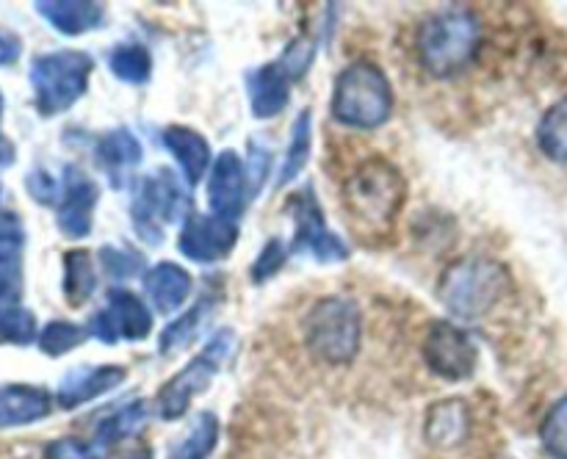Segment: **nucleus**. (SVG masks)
Returning a JSON list of instances; mask_svg holds the SVG:
<instances>
[{
  "label": "nucleus",
  "instance_id": "58836bf2",
  "mask_svg": "<svg viewBox=\"0 0 567 459\" xmlns=\"http://www.w3.org/2000/svg\"><path fill=\"white\" fill-rule=\"evenodd\" d=\"M44 459H100V451L92 446V442L75 440V437H64V440L50 442Z\"/></svg>",
  "mask_w": 567,
  "mask_h": 459
},
{
  "label": "nucleus",
  "instance_id": "39448f33",
  "mask_svg": "<svg viewBox=\"0 0 567 459\" xmlns=\"http://www.w3.org/2000/svg\"><path fill=\"white\" fill-rule=\"evenodd\" d=\"M305 343L327 365H349L363 343V313L347 296H324L305 315Z\"/></svg>",
  "mask_w": 567,
  "mask_h": 459
},
{
  "label": "nucleus",
  "instance_id": "5701e85b",
  "mask_svg": "<svg viewBox=\"0 0 567 459\" xmlns=\"http://www.w3.org/2000/svg\"><path fill=\"white\" fill-rule=\"evenodd\" d=\"M150 420V404L144 398H133V401L122 404V407L111 409L109 415H103L94 429V442L100 453L109 451V448L120 446L122 440L133 437L136 431L144 429V424Z\"/></svg>",
  "mask_w": 567,
  "mask_h": 459
},
{
  "label": "nucleus",
  "instance_id": "2eb2a0df",
  "mask_svg": "<svg viewBox=\"0 0 567 459\" xmlns=\"http://www.w3.org/2000/svg\"><path fill=\"white\" fill-rule=\"evenodd\" d=\"M166 153L175 158L177 169L186 186H197L205 175L210 171L214 160H210V144L203 133H197L188 125H169L161 133Z\"/></svg>",
  "mask_w": 567,
  "mask_h": 459
},
{
  "label": "nucleus",
  "instance_id": "4be33fe9",
  "mask_svg": "<svg viewBox=\"0 0 567 459\" xmlns=\"http://www.w3.org/2000/svg\"><path fill=\"white\" fill-rule=\"evenodd\" d=\"M105 313L114 321L120 341H144L153 332V310L127 288H111L105 299Z\"/></svg>",
  "mask_w": 567,
  "mask_h": 459
},
{
  "label": "nucleus",
  "instance_id": "a878e982",
  "mask_svg": "<svg viewBox=\"0 0 567 459\" xmlns=\"http://www.w3.org/2000/svg\"><path fill=\"white\" fill-rule=\"evenodd\" d=\"M109 70L114 72L116 81L131 83V86H144L153 77V55L138 42H120L109 53Z\"/></svg>",
  "mask_w": 567,
  "mask_h": 459
},
{
  "label": "nucleus",
  "instance_id": "f3484780",
  "mask_svg": "<svg viewBox=\"0 0 567 459\" xmlns=\"http://www.w3.org/2000/svg\"><path fill=\"white\" fill-rule=\"evenodd\" d=\"M53 413V396L39 385H0V429H17L44 420Z\"/></svg>",
  "mask_w": 567,
  "mask_h": 459
},
{
  "label": "nucleus",
  "instance_id": "79ce46f5",
  "mask_svg": "<svg viewBox=\"0 0 567 459\" xmlns=\"http://www.w3.org/2000/svg\"><path fill=\"white\" fill-rule=\"evenodd\" d=\"M22 55V39L9 28H0V66H11Z\"/></svg>",
  "mask_w": 567,
  "mask_h": 459
},
{
  "label": "nucleus",
  "instance_id": "f8f14e48",
  "mask_svg": "<svg viewBox=\"0 0 567 459\" xmlns=\"http://www.w3.org/2000/svg\"><path fill=\"white\" fill-rule=\"evenodd\" d=\"M238 225L214 213H192L181 227L177 249L194 263H216L236 249Z\"/></svg>",
  "mask_w": 567,
  "mask_h": 459
},
{
  "label": "nucleus",
  "instance_id": "bb28decb",
  "mask_svg": "<svg viewBox=\"0 0 567 459\" xmlns=\"http://www.w3.org/2000/svg\"><path fill=\"white\" fill-rule=\"evenodd\" d=\"M219 418L214 413H199L181 442L172 446L169 459H208L219 446Z\"/></svg>",
  "mask_w": 567,
  "mask_h": 459
},
{
  "label": "nucleus",
  "instance_id": "6ab92c4d",
  "mask_svg": "<svg viewBox=\"0 0 567 459\" xmlns=\"http://www.w3.org/2000/svg\"><path fill=\"white\" fill-rule=\"evenodd\" d=\"M142 282H144V293H147V299L153 302V307L166 315L181 310L194 291L192 274H188L183 265L169 263V260L155 263L153 269L144 271Z\"/></svg>",
  "mask_w": 567,
  "mask_h": 459
},
{
  "label": "nucleus",
  "instance_id": "4468645a",
  "mask_svg": "<svg viewBox=\"0 0 567 459\" xmlns=\"http://www.w3.org/2000/svg\"><path fill=\"white\" fill-rule=\"evenodd\" d=\"M125 379L127 371L122 365H81L61 379L55 401L61 409H78L109 390H116Z\"/></svg>",
  "mask_w": 567,
  "mask_h": 459
},
{
  "label": "nucleus",
  "instance_id": "4c0bfd02",
  "mask_svg": "<svg viewBox=\"0 0 567 459\" xmlns=\"http://www.w3.org/2000/svg\"><path fill=\"white\" fill-rule=\"evenodd\" d=\"M25 247V225L14 210H0V252L17 249L22 252Z\"/></svg>",
  "mask_w": 567,
  "mask_h": 459
},
{
  "label": "nucleus",
  "instance_id": "37998d69",
  "mask_svg": "<svg viewBox=\"0 0 567 459\" xmlns=\"http://www.w3.org/2000/svg\"><path fill=\"white\" fill-rule=\"evenodd\" d=\"M17 160V147L6 133H0V169L11 166Z\"/></svg>",
  "mask_w": 567,
  "mask_h": 459
},
{
  "label": "nucleus",
  "instance_id": "7c9ffc66",
  "mask_svg": "<svg viewBox=\"0 0 567 459\" xmlns=\"http://www.w3.org/2000/svg\"><path fill=\"white\" fill-rule=\"evenodd\" d=\"M33 341H39L37 315L22 304H0V343L31 346Z\"/></svg>",
  "mask_w": 567,
  "mask_h": 459
},
{
  "label": "nucleus",
  "instance_id": "c9c22d12",
  "mask_svg": "<svg viewBox=\"0 0 567 459\" xmlns=\"http://www.w3.org/2000/svg\"><path fill=\"white\" fill-rule=\"evenodd\" d=\"M286 263H288L286 243H282L280 238H269V241L264 243V249L258 252V258H255L249 274H252L255 282H266V280H271L275 274H280V269Z\"/></svg>",
  "mask_w": 567,
  "mask_h": 459
},
{
  "label": "nucleus",
  "instance_id": "f257e3e1",
  "mask_svg": "<svg viewBox=\"0 0 567 459\" xmlns=\"http://www.w3.org/2000/svg\"><path fill=\"white\" fill-rule=\"evenodd\" d=\"M408 199L402 171L385 158H369L343 182V208L354 227L369 236H388Z\"/></svg>",
  "mask_w": 567,
  "mask_h": 459
},
{
  "label": "nucleus",
  "instance_id": "b1692460",
  "mask_svg": "<svg viewBox=\"0 0 567 459\" xmlns=\"http://www.w3.org/2000/svg\"><path fill=\"white\" fill-rule=\"evenodd\" d=\"M64 280H61V291L70 307H83L89 299L97 291V269L86 249H70L64 252Z\"/></svg>",
  "mask_w": 567,
  "mask_h": 459
},
{
  "label": "nucleus",
  "instance_id": "a19ab883",
  "mask_svg": "<svg viewBox=\"0 0 567 459\" xmlns=\"http://www.w3.org/2000/svg\"><path fill=\"white\" fill-rule=\"evenodd\" d=\"M86 332H89V337L105 343V346H114V343H120V332H116L114 321H111V315L105 313V307L97 310V313H92V319H89V324H86Z\"/></svg>",
  "mask_w": 567,
  "mask_h": 459
},
{
  "label": "nucleus",
  "instance_id": "ea45409f",
  "mask_svg": "<svg viewBox=\"0 0 567 459\" xmlns=\"http://www.w3.org/2000/svg\"><path fill=\"white\" fill-rule=\"evenodd\" d=\"M247 171H249V186H252V197L264 188L266 177L271 171V153L269 149L258 147L255 142H249V153H247Z\"/></svg>",
  "mask_w": 567,
  "mask_h": 459
},
{
  "label": "nucleus",
  "instance_id": "dca6fc26",
  "mask_svg": "<svg viewBox=\"0 0 567 459\" xmlns=\"http://www.w3.org/2000/svg\"><path fill=\"white\" fill-rule=\"evenodd\" d=\"M291 77L280 64H264L247 72V97L255 119H275L291 100Z\"/></svg>",
  "mask_w": 567,
  "mask_h": 459
},
{
  "label": "nucleus",
  "instance_id": "393cba45",
  "mask_svg": "<svg viewBox=\"0 0 567 459\" xmlns=\"http://www.w3.org/2000/svg\"><path fill=\"white\" fill-rule=\"evenodd\" d=\"M310 144H313V114L310 108L299 111V116L293 119L291 125V138H288L286 147V158H282L280 171H277V188H286L297 180L299 175L305 171L310 160Z\"/></svg>",
  "mask_w": 567,
  "mask_h": 459
},
{
  "label": "nucleus",
  "instance_id": "9d476101",
  "mask_svg": "<svg viewBox=\"0 0 567 459\" xmlns=\"http://www.w3.org/2000/svg\"><path fill=\"white\" fill-rule=\"evenodd\" d=\"M424 363L435 376L446 382H465L476 374L480 365V348L471 341L463 326L452 321H435L424 337Z\"/></svg>",
  "mask_w": 567,
  "mask_h": 459
},
{
  "label": "nucleus",
  "instance_id": "c03bdc74",
  "mask_svg": "<svg viewBox=\"0 0 567 459\" xmlns=\"http://www.w3.org/2000/svg\"><path fill=\"white\" fill-rule=\"evenodd\" d=\"M125 459H153V457H150V451H147V448H138V451L127 453Z\"/></svg>",
  "mask_w": 567,
  "mask_h": 459
},
{
  "label": "nucleus",
  "instance_id": "c756f323",
  "mask_svg": "<svg viewBox=\"0 0 567 459\" xmlns=\"http://www.w3.org/2000/svg\"><path fill=\"white\" fill-rule=\"evenodd\" d=\"M89 337L86 326L75 324V321H48L39 332V352L48 354V357H64V354L75 352L83 341Z\"/></svg>",
  "mask_w": 567,
  "mask_h": 459
},
{
  "label": "nucleus",
  "instance_id": "c85d7f7f",
  "mask_svg": "<svg viewBox=\"0 0 567 459\" xmlns=\"http://www.w3.org/2000/svg\"><path fill=\"white\" fill-rule=\"evenodd\" d=\"M537 147L554 164H567V97L557 100L537 125Z\"/></svg>",
  "mask_w": 567,
  "mask_h": 459
},
{
  "label": "nucleus",
  "instance_id": "49530a36",
  "mask_svg": "<svg viewBox=\"0 0 567 459\" xmlns=\"http://www.w3.org/2000/svg\"><path fill=\"white\" fill-rule=\"evenodd\" d=\"M0 194H3V188H0Z\"/></svg>",
  "mask_w": 567,
  "mask_h": 459
},
{
  "label": "nucleus",
  "instance_id": "f03ea898",
  "mask_svg": "<svg viewBox=\"0 0 567 459\" xmlns=\"http://www.w3.org/2000/svg\"><path fill=\"white\" fill-rule=\"evenodd\" d=\"M482 25L468 9H443L419 28V59L432 77H454L476 59Z\"/></svg>",
  "mask_w": 567,
  "mask_h": 459
},
{
  "label": "nucleus",
  "instance_id": "72a5a7b5",
  "mask_svg": "<svg viewBox=\"0 0 567 459\" xmlns=\"http://www.w3.org/2000/svg\"><path fill=\"white\" fill-rule=\"evenodd\" d=\"M22 299V252H0V304H20Z\"/></svg>",
  "mask_w": 567,
  "mask_h": 459
},
{
  "label": "nucleus",
  "instance_id": "ddd939ff",
  "mask_svg": "<svg viewBox=\"0 0 567 459\" xmlns=\"http://www.w3.org/2000/svg\"><path fill=\"white\" fill-rule=\"evenodd\" d=\"M249 197H252V186H249L247 160H241V155L233 153V149H225L208 171L210 210H214V216H221V219L238 225Z\"/></svg>",
  "mask_w": 567,
  "mask_h": 459
},
{
  "label": "nucleus",
  "instance_id": "6e6552de",
  "mask_svg": "<svg viewBox=\"0 0 567 459\" xmlns=\"http://www.w3.org/2000/svg\"><path fill=\"white\" fill-rule=\"evenodd\" d=\"M233 346H236V332L233 330H219L210 335V341L205 343L203 352L197 357L188 359L169 382H164L158 393V407L161 418L164 420H177L188 413L192 401L197 396H203L210 387V382L219 376L221 365L227 363V357L233 354Z\"/></svg>",
  "mask_w": 567,
  "mask_h": 459
},
{
  "label": "nucleus",
  "instance_id": "cd10ccee",
  "mask_svg": "<svg viewBox=\"0 0 567 459\" xmlns=\"http://www.w3.org/2000/svg\"><path fill=\"white\" fill-rule=\"evenodd\" d=\"M210 307H214V299L203 296L197 304H194V307H188L186 313L177 315L172 324H166L164 332H161V337H158V352L175 354V352H181V348H186L188 343L197 337L199 326H203L205 319H208Z\"/></svg>",
  "mask_w": 567,
  "mask_h": 459
},
{
  "label": "nucleus",
  "instance_id": "e433bc0d",
  "mask_svg": "<svg viewBox=\"0 0 567 459\" xmlns=\"http://www.w3.org/2000/svg\"><path fill=\"white\" fill-rule=\"evenodd\" d=\"M28 197L39 205H55L61 199V182L48 169H31L25 175Z\"/></svg>",
  "mask_w": 567,
  "mask_h": 459
},
{
  "label": "nucleus",
  "instance_id": "a211bd4d",
  "mask_svg": "<svg viewBox=\"0 0 567 459\" xmlns=\"http://www.w3.org/2000/svg\"><path fill=\"white\" fill-rule=\"evenodd\" d=\"M94 155H97V164L109 175L111 186L122 188L125 177L142 164L144 149L136 133H131L127 127H111V131L100 133L97 142H94Z\"/></svg>",
  "mask_w": 567,
  "mask_h": 459
},
{
  "label": "nucleus",
  "instance_id": "473e14b6",
  "mask_svg": "<svg viewBox=\"0 0 567 459\" xmlns=\"http://www.w3.org/2000/svg\"><path fill=\"white\" fill-rule=\"evenodd\" d=\"M100 269L109 274V280L122 282L144 274V258L127 247H103L100 249Z\"/></svg>",
  "mask_w": 567,
  "mask_h": 459
},
{
  "label": "nucleus",
  "instance_id": "412c9836",
  "mask_svg": "<svg viewBox=\"0 0 567 459\" xmlns=\"http://www.w3.org/2000/svg\"><path fill=\"white\" fill-rule=\"evenodd\" d=\"M471 409L460 398H443L432 404L424 420V437L435 448H454L468 437Z\"/></svg>",
  "mask_w": 567,
  "mask_h": 459
},
{
  "label": "nucleus",
  "instance_id": "1a4fd4ad",
  "mask_svg": "<svg viewBox=\"0 0 567 459\" xmlns=\"http://www.w3.org/2000/svg\"><path fill=\"white\" fill-rule=\"evenodd\" d=\"M288 210L293 219V252L310 254L319 263H343L349 258V247L341 236L327 227L321 205L313 188H302L288 199Z\"/></svg>",
  "mask_w": 567,
  "mask_h": 459
},
{
  "label": "nucleus",
  "instance_id": "f704fd0d",
  "mask_svg": "<svg viewBox=\"0 0 567 459\" xmlns=\"http://www.w3.org/2000/svg\"><path fill=\"white\" fill-rule=\"evenodd\" d=\"M313 55H316L313 39L299 36V39H293V42L288 44L286 50H282V55H280V61H277V64L286 70V75L291 77L293 83H297L299 77L308 75V70L313 66Z\"/></svg>",
  "mask_w": 567,
  "mask_h": 459
},
{
  "label": "nucleus",
  "instance_id": "2f4dec72",
  "mask_svg": "<svg viewBox=\"0 0 567 459\" xmlns=\"http://www.w3.org/2000/svg\"><path fill=\"white\" fill-rule=\"evenodd\" d=\"M540 442L554 459H567V396L551 404L540 426Z\"/></svg>",
  "mask_w": 567,
  "mask_h": 459
},
{
  "label": "nucleus",
  "instance_id": "423d86ee",
  "mask_svg": "<svg viewBox=\"0 0 567 459\" xmlns=\"http://www.w3.org/2000/svg\"><path fill=\"white\" fill-rule=\"evenodd\" d=\"M94 59L83 50H53L31 61L28 81L33 88V105L42 116H59L70 111L89 92Z\"/></svg>",
  "mask_w": 567,
  "mask_h": 459
},
{
  "label": "nucleus",
  "instance_id": "9b49d317",
  "mask_svg": "<svg viewBox=\"0 0 567 459\" xmlns=\"http://www.w3.org/2000/svg\"><path fill=\"white\" fill-rule=\"evenodd\" d=\"M100 202V188L86 171L66 166L61 177V199L55 208V227L64 238L81 241L92 232L94 210Z\"/></svg>",
  "mask_w": 567,
  "mask_h": 459
},
{
  "label": "nucleus",
  "instance_id": "0eeeda50",
  "mask_svg": "<svg viewBox=\"0 0 567 459\" xmlns=\"http://www.w3.org/2000/svg\"><path fill=\"white\" fill-rule=\"evenodd\" d=\"M192 194L172 169H158L138 180L131 202V225L136 236L150 247L164 243V227L186 221L192 216Z\"/></svg>",
  "mask_w": 567,
  "mask_h": 459
},
{
  "label": "nucleus",
  "instance_id": "a18cd8bd",
  "mask_svg": "<svg viewBox=\"0 0 567 459\" xmlns=\"http://www.w3.org/2000/svg\"><path fill=\"white\" fill-rule=\"evenodd\" d=\"M0 116H3V92H0Z\"/></svg>",
  "mask_w": 567,
  "mask_h": 459
},
{
  "label": "nucleus",
  "instance_id": "20e7f679",
  "mask_svg": "<svg viewBox=\"0 0 567 459\" xmlns=\"http://www.w3.org/2000/svg\"><path fill=\"white\" fill-rule=\"evenodd\" d=\"M513 277L493 258L454 260L437 282V296L457 319H482L507 299Z\"/></svg>",
  "mask_w": 567,
  "mask_h": 459
},
{
  "label": "nucleus",
  "instance_id": "7ed1b4c3",
  "mask_svg": "<svg viewBox=\"0 0 567 459\" xmlns=\"http://www.w3.org/2000/svg\"><path fill=\"white\" fill-rule=\"evenodd\" d=\"M332 119L354 131H377L393 114V88L374 61H352L336 77L330 97Z\"/></svg>",
  "mask_w": 567,
  "mask_h": 459
},
{
  "label": "nucleus",
  "instance_id": "aec40b11",
  "mask_svg": "<svg viewBox=\"0 0 567 459\" xmlns=\"http://www.w3.org/2000/svg\"><path fill=\"white\" fill-rule=\"evenodd\" d=\"M39 17L64 36H83L105 22L109 11L94 0H39Z\"/></svg>",
  "mask_w": 567,
  "mask_h": 459
}]
</instances>
